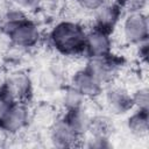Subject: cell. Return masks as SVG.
Returning a JSON list of instances; mask_svg holds the SVG:
<instances>
[{
  "mask_svg": "<svg viewBox=\"0 0 149 149\" xmlns=\"http://www.w3.org/2000/svg\"><path fill=\"white\" fill-rule=\"evenodd\" d=\"M1 86L15 102L17 101L28 104L34 93L33 81L30 77L23 71L12 72Z\"/></svg>",
  "mask_w": 149,
  "mask_h": 149,
  "instance_id": "obj_6",
  "label": "cell"
},
{
  "mask_svg": "<svg viewBox=\"0 0 149 149\" xmlns=\"http://www.w3.org/2000/svg\"><path fill=\"white\" fill-rule=\"evenodd\" d=\"M122 7L123 10L129 12H142L147 5V0H115Z\"/></svg>",
  "mask_w": 149,
  "mask_h": 149,
  "instance_id": "obj_18",
  "label": "cell"
},
{
  "mask_svg": "<svg viewBox=\"0 0 149 149\" xmlns=\"http://www.w3.org/2000/svg\"><path fill=\"white\" fill-rule=\"evenodd\" d=\"M86 29L77 21L57 22L49 33V43L56 52L65 57L85 55Z\"/></svg>",
  "mask_w": 149,
  "mask_h": 149,
  "instance_id": "obj_1",
  "label": "cell"
},
{
  "mask_svg": "<svg viewBox=\"0 0 149 149\" xmlns=\"http://www.w3.org/2000/svg\"><path fill=\"white\" fill-rule=\"evenodd\" d=\"M104 2H106V0H76V3L80 9L91 13H93L97 8H99Z\"/></svg>",
  "mask_w": 149,
  "mask_h": 149,
  "instance_id": "obj_22",
  "label": "cell"
},
{
  "mask_svg": "<svg viewBox=\"0 0 149 149\" xmlns=\"http://www.w3.org/2000/svg\"><path fill=\"white\" fill-rule=\"evenodd\" d=\"M134 109L149 111V90L147 86L139 87L132 93Z\"/></svg>",
  "mask_w": 149,
  "mask_h": 149,
  "instance_id": "obj_17",
  "label": "cell"
},
{
  "mask_svg": "<svg viewBox=\"0 0 149 149\" xmlns=\"http://www.w3.org/2000/svg\"><path fill=\"white\" fill-rule=\"evenodd\" d=\"M5 135H6V134H5V133L1 130V128H0V146L2 144V141H3V136H5Z\"/></svg>",
  "mask_w": 149,
  "mask_h": 149,
  "instance_id": "obj_24",
  "label": "cell"
},
{
  "mask_svg": "<svg viewBox=\"0 0 149 149\" xmlns=\"http://www.w3.org/2000/svg\"><path fill=\"white\" fill-rule=\"evenodd\" d=\"M114 130L113 120L107 115H94L91 119V125L88 133L86 135L102 137V139H111V135Z\"/></svg>",
  "mask_w": 149,
  "mask_h": 149,
  "instance_id": "obj_15",
  "label": "cell"
},
{
  "mask_svg": "<svg viewBox=\"0 0 149 149\" xmlns=\"http://www.w3.org/2000/svg\"><path fill=\"white\" fill-rule=\"evenodd\" d=\"M49 139L51 143L57 148H72L80 146L83 140L74 129L69 125V122L62 115L61 118L52 121L49 128Z\"/></svg>",
  "mask_w": 149,
  "mask_h": 149,
  "instance_id": "obj_8",
  "label": "cell"
},
{
  "mask_svg": "<svg viewBox=\"0 0 149 149\" xmlns=\"http://www.w3.org/2000/svg\"><path fill=\"white\" fill-rule=\"evenodd\" d=\"M14 102L15 101L9 97V94L2 88V86H0V123Z\"/></svg>",
  "mask_w": 149,
  "mask_h": 149,
  "instance_id": "obj_19",
  "label": "cell"
},
{
  "mask_svg": "<svg viewBox=\"0 0 149 149\" xmlns=\"http://www.w3.org/2000/svg\"><path fill=\"white\" fill-rule=\"evenodd\" d=\"M63 116L79 136H81V137L86 136V134L88 133V129H90L92 115L88 114V112L86 111L85 107L65 111Z\"/></svg>",
  "mask_w": 149,
  "mask_h": 149,
  "instance_id": "obj_13",
  "label": "cell"
},
{
  "mask_svg": "<svg viewBox=\"0 0 149 149\" xmlns=\"http://www.w3.org/2000/svg\"><path fill=\"white\" fill-rule=\"evenodd\" d=\"M112 34L92 27L86 31L85 55L87 57H102L112 52Z\"/></svg>",
  "mask_w": 149,
  "mask_h": 149,
  "instance_id": "obj_10",
  "label": "cell"
},
{
  "mask_svg": "<svg viewBox=\"0 0 149 149\" xmlns=\"http://www.w3.org/2000/svg\"><path fill=\"white\" fill-rule=\"evenodd\" d=\"M64 69L61 63L54 62L40 72L37 83L44 92H56L64 87Z\"/></svg>",
  "mask_w": 149,
  "mask_h": 149,
  "instance_id": "obj_12",
  "label": "cell"
},
{
  "mask_svg": "<svg viewBox=\"0 0 149 149\" xmlns=\"http://www.w3.org/2000/svg\"><path fill=\"white\" fill-rule=\"evenodd\" d=\"M127 128L129 133L139 139H143L149 132V113L148 111L135 109L127 119Z\"/></svg>",
  "mask_w": 149,
  "mask_h": 149,
  "instance_id": "obj_14",
  "label": "cell"
},
{
  "mask_svg": "<svg viewBox=\"0 0 149 149\" xmlns=\"http://www.w3.org/2000/svg\"><path fill=\"white\" fill-rule=\"evenodd\" d=\"M2 30L13 45L22 49L35 47L42 37L38 26L28 17L17 23L5 27Z\"/></svg>",
  "mask_w": 149,
  "mask_h": 149,
  "instance_id": "obj_2",
  "label": "cell"
},
{
  "mask_svg": "<svg viewBox=\"0 0 149 149\" xmlns=\"http://www.w3.org/2000/svg\"><path fill=\"white\" fill-rule=\"evenodd\" d=\"M122 36L130 44H139L149 37L148 16L143 12H129L122 20Z\"/></svg>",
  "mask_w": 149,
  "mask_h": 149,
  "instance_id": "obj_4",
  "label": "cell"
},
{
  "mask_svg": "<svg viewBox=\"0 0 149 149\" xmlns=\"http://www.w3.org/2000/svg\"><path fill=\"white\" fill-rule=\"evenodd\" d=\"M43 0H13V3L26 13L35 12L42 7Z\"/></svg>",
  "mask_w": 149,
  "mask_h": 149,
  "instance_id": "obj_20",
  "label": "cell"
},
{
  "mask_svg": "<svg viewBox=\"0 0 149 149\" xmlns=\"http://www.w3.org/2000/svg\"><path fill=\"white\" fill-rule=\"evenodd\" d=\"M107 85L101 94H104L105 105L112 114L122 115L134 109L132 93L126 87L112 83Z\"/></svg>",
  "mask_w": 149,
  "mask_h": 149,
  "instance_id": "obj_5",
  "label": "cell"
},
{
  "mask_svg": "<svg viewBox=\"0 0 149 149\" xmlns=\"http://www.w3.org/2000/svg\"><path fill=\"white\" fill-rule=\"evenodd\" d=\"M122 66V59L113 52L102 57H87L84 69L102 85L111 84Z\"/></svg>",
  "mask_w": 149,
  "mask_h": 149,
  "instance_id": "obj_3",
  "label": "cell"
},
{
  "mask_svg": "<svg viewBox=\"0 0 149 149\" xmlns=\"http://www.w3.org/2000/svg\"><path fill=\"white\" fill-rule=\"evenodd\" d=\"M137 47V56L140 58V61H142L143 63H147L148 61V54H149V47H148V40L144 42H141L139 44H136Z\"/></svg>",
  "mask_w": 149,
  "mask_h": 149,
  "instance_id": "obj_23",
  "label": "cell"
},
{
  "mask_svg": "<svg viewBox=\"0 0 149 149\" xmlns=\"http://www.w3.org/2000/svg\"><path fill=\"white\" fill-rule=\"evenodd\" d=\"M30 109L26 102H14L0 123L6 135H15L23 130L30 121Z\"/></svg>",
  "mask_w": 149,
  "mask_h": 149,
  "instance_id": "obj_9",
  "label": "cell"
},
{
  "mask_svg": "<svg viewBox=\"0 0 149 149\" xmlns=\"http://www.w3.org/2000/svg\"><path fill=\"white\" fill-rule=\"evenodd\" d=\"M87 136L88 137L86 139V143H84L85 147L93 148V149H104V148L111 147L109 139H102V137H97L91 135H87Z\"/></svg>",
  "mask_w": 149,
  "mask_h": 149,
  "instance_id": "obj_21",
  "label": "cell"
},
{
  "mask_svg": "<svg viewBox=\"0 0 149 149\" xmlns=\"http://www.w3.org/2000/svg\"><path fill=\"white\" fill-rule=\"evenodd\" d=\"M86 99H94L101 95L104 85L98 81L87 70L79 69L70 78V84Z\"/></svg>",
  "mask_w": 149,
  "mask_h": 149,
  "instance_id": "obj_11",
  "label": "cell"
},
{
  "mask_svg": "<svg viewBox=\"0 0 149 149\" xmlns=\"http://www.w3.org/2000/svg\"><path fill=\"white\" fill-rule=\"evenodd\" d=\"M92 14H93L92 27L101 29L108 34H112L122 19L123 9L118 1L106 0V2H104Z\"/></svg>",
  "mask_w": 149,
  "mask_h": 149,
  "instance_id": "obj_7",
  "label": "cell"
},
{
  "mask_svg": "<svg viewBox=\"0 0 149 149\" xmlns=\"http://www.w3.org/2000/svg\"><path fill=\"white\" fill-rule=\"evenodd\" d=\"M87 99L81 93H79L74 87H72L71 85H68L66 87L64 86L62 88L61 102H62L65 111L85 107V101Z\"/></svg>",
  "mask_w": 149,
  "mask_h": 149,
  "instance_id": "obj_16",
  "label": "cell"
}]
</instances>
